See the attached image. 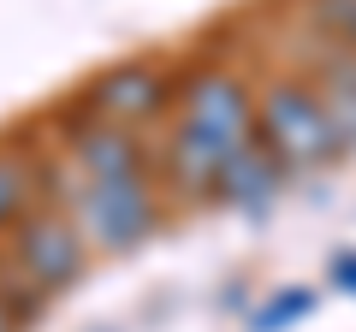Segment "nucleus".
I'll use <instances>...</instances> for the list:
<instances>
[{
	"label": "nucleus",
	"instance_id": "nucleus-1",
	"mask_svg": "<svg viewBox=\"0 0 356 332\" xmlns=\"http://www.w3.org/2000/svg\"><path fill=\"white\" fill-rule=\"evenodd\" d=\"M255 142V101L232 72H202L178 101V125L166 142V166L184 196H214L226 166Z\"/></svg>",
	"mask_w": 356,
	"mask_h": 332
},
{
	"label": "nucleus",
	"instance_id": "nucleus-2",
	"mask_svg": "<svg viewBox=\"0 0 356 332\" xmlns=\"http://www.w3.org/2000/svg\"><path fill=\"white\" fill-rule=\"evenodd\" d=\"M255 137L267 142V154L285 172H315L332 149H344L332 113L315 95V83H273L255 101Z\"/></svg>",
	"mask_w": 356,
	"mask_h": 332
},
{
	"label": "nucleus",
	"instance_id": "nucleus-3",
	"mask_svg": "<svg viewBox=\"0 0 356 332\" xmlns=\"http://www.w3.org/2000/svg\"><path fill=\"white\" fill-rule=\"evenodd\" d=\"M77 231L95 238L102 249H137L154 231V196L143 166L131 172H83V190H77Z\"/></svg>",
	"mask_w": 356,
	"mask_h": 332
},
{
	"label": "nucleus",
	"instance_id": "nucleus-4",
	"mask_svg": "<svg viewBox=\"0 0 356 332\" xmlns=\"http://www.w3.org/2000/svg\"><path fill=\"white\" fill-rule=\"evenodd\" d=\"M13 256H18V267H24V279L36 285V291H60V285H72L77 267H83V231L65 226V219H54V214H36V219L18 226Z\"/></svg>",
	"mask_w": 356,
	"mask_h": 332
},
{
	"label": "nucleus",
	"instance_id": "nucleus-5",
	"mask_svg": "<svg viewBox=\"0 0 356 332\" xmlns=\"http://www.w3.org/2000/svg\"><path fill=\"white\" fill-rule=\"evenodd\" d=\"M166 101V83L154 65H113L107 77H95V90H89V119H102V125H143L149 113H161Z\"/></svg>",
	"mask_w": 356,
	"mask_h": 332
},
{
	"label": "nucleus",
	"instance_id": "nucleus-6",
	"mask_svg": "<svg viewBox=\"0 0 356 332\" xmlns=\"http://www.w3.org/2000/svg\"><path fill=\"white\" fill-rule=\"evenodd\" d=\"M315 95L339 125V142H356V48L332 36L315 42Z\"/></svg>",
	"mask_w": 356,
	"mask_h": 332
},
{
	"label": "nucleus",
	"instance_id": "nucleus-7",
	"mask_svg": "<svg viewBox=\"0 0 356 332\" xmlns=\"http://www.w3.org/2000/svg\"><path fill=\"white\" fill-rule=\"evenodd\" d=\"M285 179H291V172H285L280 160H273V154H267V142L255 137L250 149L238 154V160L226 166V179H220V202L226 208H243V214H261L267 202H273V196L285 190Z\"/></svg>",
	"mask_w": 356,
	"mask_h": 332
},
{
	"label": "nucleus",
	"instance_id": "nucleus-8",
	"mask_svg": "<svg viewBox=\"0 0 356 332\" xmlns=\"http://www.w3.org/2000/svg\"><path fill=\"white\" fill-rule=\"evenodd\" d=\"M24 202H30V172L13 154H0V231L24 226Z\"/></svg>",
	"mask_w": 356,
	"mask_h": 332
},
{
	"label": "nucleus",
	"instance_id": "nucleus-9",
	"mask_svg": "<svg viewBox=\"0 0 356 332\" xmlns=\"http://www.w3.org/2000/svg\"><path fill=\"white\" fill-rule=\"evenodd\" d=\"M315 18H321V30L332 42L356 48V0H315Z\"/></svg>",
	"mask_w": 356,
	"mask_h": 332
},
{
	"label": "nucleus",
	"instance_id": "nucleus-10",
	"mask_svg": "<svg viewBox=\"0 0 356 332\" xmlns=\"http://www.w3.org/2000/svg\"><path fill=\"white\" fill-rule=\"evenodd\" d=\"M309 303H315V297H309V291L273 297V303H267L261 315H255V332H280V326H291V320H303V315H309Z\"/></svg>",
	"mask_w": 356,
	"mask_h": 332
},
{
	"label": "nucleus",
	"instance_id": "nucleus-11",
	"mask_svg": "<svg viewBox=\"0 0 356 332\" xmlns=\"http://www.w3.org/2000/svg\"><path fill=\"white\" fill-rule=\"evenodd\" d=\"M332 285H344V291L356 297V256H339V261H332Z\"/></svg>",
	"mask_w": 356,
	"mask_h": 332
},
{
	"label": "nucleus",
	"instance_id": "nucleus-12",
	"mask_svg": "<svg viewBox=\"0 0 356 332\" xmlns=\"http://www.w3.org/2000/svg\"><path fill=\"white\" fill-rule=\"evenodd\" d=\"M0 332H13V315H6V308H0Z\"/></svg>",
	"mask_w": 356,
	"mask_h": 332
}]
</instances>
